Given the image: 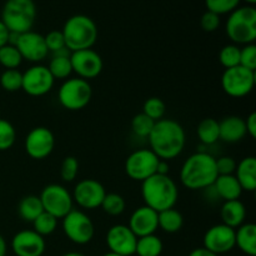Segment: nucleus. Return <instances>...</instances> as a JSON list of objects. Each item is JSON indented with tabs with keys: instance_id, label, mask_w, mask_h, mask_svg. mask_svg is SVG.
<instances>
[{
	"instance_id": "nucleus-1",
	"label": "nucleus",
	"mask_w": 256,
	"mask_h": 256,
	"mask_svg": "<svg viewBox=\"0 0 256 256\" xmlns=\"http://www.w3.org/2000/svg\"><path fill=\"white\" fill-rule=\"evenodd\" d=\"M150 150L162 160H172L179 156L185 148V130L178 122L160 119L155 122L149 136Z\"/></svg>"
},
{
	"instance_id": "nucleus-2",
	"label": "nucleus",
	"mask_w": 256,
	"mask_h": 256,
	"mask_svg": "<svg viewBox=\"0 0 256 256\" xmlns=\"http://www.w3.org/2000/svg\"><path fill=\"white\" fill-rule=\"evenodd\" d=\"M218 175L216 159L204 152L190 155L180 170L182 184L190 190L209 189Z\"/></svg>"
},
{
	"instance_id": "nucleus-3",
	"label": "nucleus",
	"mask_w": 256,
	"mask_h": 256,
	"mask_svg": "<svg viewBox=\"0 0 256 256\" xmlns=\"http://www.w3.org/2000/svg\"><path fill=\"white\" fill-rule=\"evenodd\" d=\"M142 196L146 206L160 212L175 206L179 190L169 175L155 174L142 182Z\"/></svg>"
},
{
	"instance_id": "nucleus-4",
	"label": "nucleus",
	"mask_w": 256,
	"mask_h": 256,
	"mask_svg": "<svg viewBox=\"0 0 256 256\" xmlns=\"http://www.w3.org/2000/svg\"><path fill=\"white\" fill-rule=\"evenodd\" d=\"M65 46L70 52L92 49L98 39V28L92 18L76 14L65 22L62 30Z\"/></svg>"
},
{
	"instance_id": "nucleus-5",
	"label": "nucleus",
	"mask_w": 256,
	"mask_h": 256,
	"mask_svg": "<svg viewBox=\"0 0 256 256\" xmlns=\"http://www.w3.org/2000/svg\"><path fill=\"white\" fill-rule=\"evenodd\" d=\"M36 19V6L32 0H6L2 10V22L10 32H30Z\"/></svg>"
},
{
	"instance_id": "nucleus-6",
	"label": "nucleus",
	"mask_w": 256,
	"mask_h": 256,
	"mask_svg": "<svg viewBox=\"0 0 256 256\" xmlns=\"http://www.w3.org/2000/svg\"><path fill=\"white\" fill-rule=\"evenodd\" d=\"M226 34L235 44H254L256 39V9L252 5L236 8L226 22Z\"/></svg>"
},
{
	"instance_id": "nucleus-7",
	"label": "nucleus",
	"mask_w": 256,
	"mask_h": 256,
	"mask_svg": "<svg viewBox=\"0 0 256 256\" xmlns=\"http://www.w3.org/2000/svg\"><path fill=\"white\" fill-rule=\"evenodd\" d=\"M92 96V90L88 80L80 78H72L65 80L59 88L58 98L65 109L76 112L82 110L90 102Z\"/></svg>"
},
{
	"instance_id": "nucleus-8",
	"label": "nucleus",
	"mask_w": 256,
	"mask_h": 256,
	"mask_svg": "<svg viewBox=\"0 0 256 256\" xmlns=\"http://www.w3.org/2000/svg\"><path fill=\"white\" fill-rule=\"evenodd\" d=\"M42 209L56 219H62L72 210V195L62 185L50 184L40 194Z\"/></svg>"
},
{
	"instance_id": "nucleus-9",
	"label": "nucleus",
	"mask_w": 256,
	"mask_h": 256,
	"mask_svg": "<svg viewBox=\"0 0 256 256\" xmlns=\"http://www.w3.org/2000/svg\"><path fill=\"white\" fill-rule=\"evenodd\" d=\"M255 80V72L238 65L222 72V88L229 96L242 98L252 92Z\"/></svg>"
},
{
	"instance_id": "nucleus-10",
	"label": "nucleus",
	"mask_w": 256,
	"mask_h": 256,
	"mask_svg": "<svg viewBox=\"0 0 256 256\" xmlns=\"http://www.w3.org/2000/svg\"><path fill=\"white\" fill-rule=\"evenodd\" d=\"M62 232L72 242L85 245L94 238L95 226L85 212L72 209L66 216L62 218Z\"/></svg>"
},
{
	"instance_id": "nucleus-11",
	"label": "nucleus",
	"mask_w": 256,
	"mask_h": 256,
	"mask_svg": "<svg viewBox=\"0 0 256 256\" xmlns=\"http://www.w3.org/2000/svg\"><path fill=\"white\" fill-rule=\"evenodd\" d=\"M159 160L150 149L135 150L125 162V172L132 180L142 182L156 174Z\"/></svg>"
},
{
	"instance_id": "nucleus-12",
	"label": "nucleus",
	"mask_w": 256,
	"mask_h": 256,
	"mask_svg": "<svg viewBox=\"0 0 256 256\" xmlns=\"http://www.w3.org/2000/svg\"><path fill=\"white\" fill-rule=\"evenodd\" d=\"M54 82L48 66L34 65L22 74V89L30 96H42L52 89Z\"/></svg>"
},
{
	"instance_id": "nucleus-13",
	"label": "nucleus",
	"mask_w": 256,
	"mask_h": 256,
	"mask_svg": "<svg viewBox=\"0 0 256 256\" xmlns=\"http://www.w3.org/2000/svg\"><path fill=\"white\" fill-rule=\"evenodd\" d=\"M55 146L54 134L45 126L34 128L25 139V150L30 158L42 160L49 156Z\"/></svg>"
},
{
	"instance_id": "nucleus-14",
	"label": "nucleus",
	"mask_w": 256,
	"mask_h": 256,
	"mask_svg": "<svg viewBox=\"0 0 256 256\" xmlns=\"http://www.w3.org/2000/svg\"><path fill=\"white\" fill-rule=\"evenodd\" d=\"M72 72H76L80 79H94L102 70V59L95 50L85 49L72 52L70 55Z\"/></svg>"
},
{
	"instance_id": "nucleus-15",
	"label": "nucleus",
	"mask_w": 256,
	"mask_h": 256,
	"mask_svg": "<svg viewBox=\"0 0 256 256\" xmlns=\"http://www.w3.org/2000/svg\"><path fill=\"white\" fill-rule=\"evenodd\" d=\"M106 192L99 182L94 179L82 180L74 188L72 200L82 209L92 210L102 206Z\"/></svg>"
},
{
	"instance_id": "nucleus-16",
	"label": "nucleus",
	"mask_w": 256,
	"mask_h": 256,
	"mask_svg": "<svg viewBox=\"0 0 256 256\" xmlns=\"http://www.w3.org/2000/svg\"><path fill=\"white\" fill-rule=\"evenodd\" d=\"M136 242L138 238L128 225L116 224L106 232V245L110 252L114 254L122 256L134 255Z\"/></svg>"
},
{
	"instance_id": "nucleus-17",
	"label": "nucleus",
	"mask_w": 256,
	"mask_h": 256,
	"mask_svg": "<svg viewBox=\"0 0 256 256\" xmlns=\"http://www.w3.org/2000/svg\"><path fill=\"white\" fill-rule=\"evenodd\" d=\"M204 246L209 252L220 255L232 252L235 248V229L224 224L210 228L204 235Z\"/></svg>"
},
{
	"instance_id": "nucleus-18",
	"label": "nucleus",
	"mask_w": 256,
	"mask_h": 256,
	"mask_svg": "<svg viewBox=\"0 0 256 256\" xmlns=\"http://www.w3.org/2000/svg\"><path fill=\"white\" fill-rule=\"evenodd\" d=\"M15 46L22 54V59H26L28 62H40L49 54L44 36L32 30L19 34Z\"/></svg>"
},
{
	"instance_id": "nucleus-19",
	"label": "nucleus",
	"mask_w": 256,
	"mask_h": 256,
	"mask_svg": "<svg viewBox=\"0 0 256 256\" xmlns=\"http://www.w3.org/2000/svg\"><path fill=\"white\" fill-rule=\"evenodd\" d=\"M45 249L44 238L34 230H22L12 239V250L16 256H42Z\"/></svg>"
},
{
	"instance_id": "nucleus-20",
	"label": "nucleus",
	"mask_w": 256,
	"mask_h": 256,
	"mask_svg": "<svg viewBox=\"0 0 256 256\" xmlns=\"http://www.w3.org/2000/svg\"><path fill=\"white\" fill-rule=\"evenodd\" d=\"M136 238L148 236L155 234L159 225H158V212L144 205L135 210L129 220V225Z\"/></svg>"
},
{
	"instance_id": "nucleus-21",
	"label": "nucleus",
	"mask_w": 256,
	"mask_h": 256,
	"mask_svg": "<svg viewBox=\"0 0 256 256\" xmlns=\"http://www.w3.org/2000/svg\"><path fill=\"white\" fill-rule=\"evenodd\" d=\"M246 135L245 120L240 116H226L219 122V139L225 142H238Z\"/></svg>"
},
{
	"instance_id": "nucleus-22",
	"label": "nucleus",
	"mask_w": 256,
	"mask_h": 256,
	"mask_svg": "<svg viewBox=\"0 0 256 256\" xmlns=\"http://www.w3.org/2000/svg\"><path fill=\"white\" fill-rule=\"evenodd\" d=\"M220 216H222V224L232 229H238L244 224L245 218H246V209L239 199L229 200L222 204Z\"/></svg>"
},
{
	"instance_id": "nucleus-23",
	"label": "nucleus",
	"mask_w": 256,
	"mask_h": 256,
	"mask_svg": "<svg viewBox=\"0 0 256 256\" xmlns=\"http://www.w3.org/2000/svg\"><path fill=\"white\" fill-rule=\"evenodd\" d=\"M235 178L240 186L245 192H255L256 189V159L254 156H246L236 165Z\"/></svg>"
},
{
	"instance_id": "nucleus-24",
	"label": "nucleus",
	"mask_w": 256,
	"mask_h": 256,
	"mask_svg": "<svg viewBox=\"0 0 256 256\" xmlns=\"http://www.w3.org/2000/svg\"><path fill=\"white\" fill-rule=\"evenodd\" d=\"M215 192L224 202L238 200L242 195V189L235 175H218L216 180L212 184Z\"/></svg>"
},
{
	"instance_id": "nucleus-25",
	"label": "nucleus",
	"mask_w": 256,
	"mask_h": 256,
	"mask_svg": "<svg viewBox=\"0 0 256 256\" xmlns=\"http://www.w3.org/2000/svg\"><path fill=\"white\" fill-rule=\"evenodd\" d=\"M235 246L239 248L244 254L256 255V225L246 222L235 230Z\"/></svg>"
},
{
	"instance_id": "nucleus-26",
	"label": "nucleus",
	"mask_w": 256,
	"mask_h": 256,
	"mask_svg": "<svg viewBox=\"0 0 256 256\" xmlns=\"http://www.w3.org/2000/svg\"><path fill=\"white\" fill-rule=\"evenodd\" d=\"M182 224H184V218L174 208L158 212V225L165 232L174 234L182 229Z\"/></svg>"
},
{
	"instance_id": "nucleus-27",
	"label": "nucleus",
	"mask_w": 256,
	"mask_h": 256,
	"mask_svg": "<svg viewBox=\"0 0 256 256\" xmlns=\"http://www.w3.org/2000/svg\"><path fill=\"white\" fill-rule=\"evenodd\" d=\"M42 212H44V209L39 196L28 195L22 198L19 204V215L24 222H32Z\"/></svg>"
},
{
	"instance_id": "nucleus-28",
	"label": "nucleus",
	"mask_w": 256,
	"mask_h": 256,
	"mask_svg": "<svg viewBox=\"0 0 256 256\" xmlns=\"http://www.w3.org/2000/svg\"><path fill=\"white\" fill-rule=\"evenodd\" d=\"M162 239L155 234L148 235V236L138 238L135 254L138 256H160L162 252Z\"/></svg>"
},
{
	"instance_id": "nucleus-29",
	"label": "nucleus",
	"mask_w": 256,
	"mask_h": 256,
	"mask_svg": "<svg viewBox=\"0 0 256 256\" xmlns=\"http://www.w3.org/2000/svg\"><path fill=\"white\" fill-rule=\"evenodd\" d=\"M196 132L204 145L215 144L219 140V122L212 118H206L199 122Z\"/></svg>"
},
{
	"instance_id": "nucleus-30",
	"label": "nucleus",
	"mask_w": 256,
	"mask_h": 256,
	"mask_svg": "<svg viewBox=\"0 0 256 256\" xmlns=\"http://www.w3.org/2000/svg\"><path fill=\"white\" fill-rule=\"evenodd\" d=\"M50 74L52 75L54 79H66L70 76L72 72V62H70V56H64V55H58V56H52L50 60V64L48 66Z\"/></svg>"
},
{
	"instance_id": "nucleus-31",
	"label": "nucleus",
	"mask_w": 256,
	"mask_h": 256,
	"mask_svg": "<svg viewBox=\"0 0 256 256\" xmlns=\"http://www.w3.org/2000/svg\"><path fill=\"white\" fill-rule=\"evenodd\" d=\"M22 62V54L16 49V46L6 44L0 48V64L5 69H18Z\"/></svg>"
},
{
	"instance_id": "nucleus-32",
	"label": "nucleus",
	"mask_w": 256,
	"mask_h": 256,
	"mask_svg": "<svg viewBox=\"0 0 256 256\" xmlns=\"http://www.w3.org/2000/svg\"><path fill=\"white\" fill-rule=\"evenodd\" d=\"M102 208L106 214L112 215V216H118L125 212L126 202L122 195L116 194V192H110V194L105 195L102 202Z\"/></svg>"
},
{
	"instance_id": "nucleus-33",
	"label": "nucleus",
	"mask_w": 256,
	"mask_h": 256,
	"mask_svg": "<svg viewBox=\"0 0 256 256\" xmlns=\"http://www.w3.org/2000/svg\"><path fill=\"white\" fill-rule=\"evenodd\" d=\"M0 85L5 92H18L22 86V74L18 69L4 70L0 76Z\"/></svg>"
},
{
	"instance_id": "nucleus-34",
	"label": "nucleus",
	"mask_w": 256,
	"mask_h": 256,
	"mask_svg": "<svg viewBox=\"0 0 256 256\" xmlns=\"http://www.w3.org/2000/svg\"><path fill=\"white\" fill-rule=\"evenodd\" d=\"M32 225H34V232L44 238L52 234L56 230L58 219L55 216H52V215L44 212L32 222Z\"/></svg>"
},
{
	"instance_id": "nucleus-35",
	"label": "nucleus",
	"mask_w": 256,
	"mask_h": 256,
	"mask_svg": "<svg viewBox=\"0 0 256 256\" xmlns=\"http://www.w3.org/2000/svg\"><path fill=\"white\" fill-rule=\"evenodd\" d=\"M165 112H166V105L160 98H149L142 106V114L149 116L154 122L162 119Z\"/></svg>"
},
{
	"instance_id": "nucleus-36",
	"label": "nucleus",
	"mask_w": 256,
	"mask_h": 256,
	"mask_svg": "<svg viewBox=\"0 0 256 256\" xmlns=\"http://www.w3.org/2000/svg\"><path fill=\"white\" fill-rule=\"evenodd\" d=\"M219 60L225 69L240 65V48L235 44L225 45L219 54Z\"/></svg>"
},
{
	"instance_id": "nucleus-37",
	"label": "nucleus",
	"mask_w": 256,
	"mask_h": 256,
	"mask_svg": "<svg viewBox=\"0 0 256 256\" xmlns=\"http://www.w3.org/2000/svg\"><path fill=\"white\" fill-rule=\"evenodd\" d=\"M155 122L146 116L145 114H138L132 118V129L135 135L140 138H148L152 132V128H154Z\"/></svg>"
},
{
	"instance_id": "nucleus-38",
	"label": "nucleus",
	"mask_w": 256,
	"mask_h": 256,
	"mask_svg": "<svg viewBox=\"0 0 256 256\" xmlns=\"http://www.w3.org/2000/svg\"><path fill=\"white\" fill-rule=\"evenodd\" d=\"M242 0H205V5L208 8V12H212L216 15L230 14L234 12Z\"/></svg>"
},
{
	"instance_id": "nucleus-39",
	"label": "nucleus",
	"mask_w": 256,
	"mask_h": 256,
	"mask_svg": "<svg viewBox=\"0 0 256 256\" xmlns=\"http://www.w3.org/2000/svg\"><path fill=\"white\" fill-rule=\"evenodd\" d=\"M16 139V132L12 122L0 119V152L9 150Z\"/></svg>"
},
{
	"instance_id": "nucleus-40",
	"label": "nucleus",
	"mask_w": 256,
	"mask_h": 256,
	"mask_svg": "<svg viewBox=\"0 0 256 256\" xmlns=\"http://www.w3.org/2000/svg\"><path fill=\"white\" fill-rule=\"evenodd\" d=\"M78 172H79V162H78L76 158L66 156L62 160V168H60V175H62V179L64 182H74L75 178L78 176Z\"/></svg>"
},
{
	"instance_id": "nucleus-41",
	"label": "nucleus",
	"mask_w": 256,
	"mask_h": 256,
	"mask_svg": "<svg viewBox=\"0 0 256 256\" xmlns=\"http://www.w3.org/2000/svg\"><path fill=\"white\" fill-rule=\"evenodd\" d=\"M240 65L255 72L256 69V45L248 44L240 48Z\"/></svg>"
},
{
	"instance_id": "nucleus-42",
	"label": "nucleus",
	"mask_w": 256,
	"mask_h": 256,
	"mask_svg": "<svg viewBox=\"0 0 256 256\" xmlns=\"http://www.w3.org/2000/svg\"><path fill=\"white\" fill-rule=\"evenodd\" d=\"M45 44H46L48 52H55L60 49H64L65 46V40L64 35L60 30H52V32H48L46 36H44Z\"/></svg>"
},
{
	"instance_id": "nucleus-43",
	"label": "nucleus",
	"mask_w": 256,
	"mask_h": 256,
	"mask_svg": "<svg viewBox=\"0 0 256 256\" xmlns=\"http://www.w3.org/2000/svg\"><path fill=\"white\" fill-rule=\"evenodd\" d=\"M236 162L232 156H222L216 160V170L219 175H234Z\"/></svg>"
},
{
	"instance_id": "nucleus-44",
	"label": "nucleus",
	"mask_w": 256,
	"mask_h": 256,
	"mask_svg": "<svg viewBox=\"0 0 256 256\" xmlns=\"http://www.w3.org/2000/svg\"><path fill=\"white\" fill-rule=\"evenodd\" d=\"M200 25H202V30H205V32H215L220 26V16L212 12H205L202 14V20H200Z\"/></svg>"
},
{
	"instance_id": "nucleus-45",
	"label": "nucleus",
	"mask_w": 256,
	"mask_h": 256,
	"mask_svg": "<svg viewBox=\"0 0 256 256\" xmlns=\"http://www.w3.org/2000/svg\"><path fill=\"white\" fill-rule=\"evenodd\" d=\"M245 128H246V134L254 139L256 138V112H252L245 120Z\"/></svg>"
},
{
	"instance_id": "nucleus-46",
	"label": "nucleus",
	"mask_w": 256,
	"mask_h": 256,
	"mask_svg": "<svg viewBox=\"0 0 256 256\" xmlns=\"http://www.w3.org/2000/svg\"><path fill=\"white\" fill-rule=\"evenodd\" d=\"M9 35L10 32L8 30V28L5 26L4 22L0 20V48L8 44V42H9Z\"/></svg>"
},
{
	"instance_id": "nucleus-47",
	"label": "nucleus",
	"mask_w": 256,
	"mask_h": 256,
	"mask_svg": "<svg viewBox=\"0 0 256 256\" xmlns=\"http://www.w3.org/2000/svg\"><path fill=\"white\" fill-rule=\"evenodd\" d=\"M189 256H219L214 252H209L205 248H198V249H194L192 252H190Z\"/></svg>"
},
{
	"instance_id": "nucleus-48",
	"label": "nucleus",
	"mask_w": 256,
	"mask_h": 256,
	"mask_svg": "<svg viewBox=\"0 0 256 256\" xmlns=\"http://www.w3.org/2000/svg\"><path fill=\"white\" fill-rule=\"evenodd\" d=\"M169 172V164H168L166 160H159V164L156 168V174L159 175H168Z\"/></svg>"
},
{
	"instance_id": "nucleus-49",
	"label": "nucleus",
	"mask_w": 256,
	"mask_h": 256,
	"mask_svg": "<svg viewBox=\"0 0 256 256\" xmlns=\"http://www.w3.org/2000/svg\"><path fill=\"white\" fill-rule=\"evenodd\" d=\"M6 242L2 238V235L0 234V256H6Z\"/></svg>"
},
{
	"instance_id": "nucleus-50",
	"label": "nucleus",
	"mask_w": 256,
	"mask_h": 256,
	"mask_svg": "<svg viewBox=\"0 0 256 256\" xmlns=\"http://www.w3.org/2000/svg\"><path fill=\"white\" fill-rule=\"evenodd\" d=\"M62 256H85V255H84V254H82V252H66V254H64Z\"/></svg>"
},
{
	"instance_id": "nucleus-51",
	"label": "nucleus",
	"mask_w": 256,
	"mask_h": 256,
	"mask_svg": "<svg viewBox=\"0 0 256 256\" xmlns=\"http://www.w3.org/2000/svg\"><path fill=\"white\" fill-rule=\"evenodd\" d=\"M102 256H122V255H118V254H114V252H106V254H104Z\"/></svg>"
},
{
	"instance_id": "nucleus-52",
	"label": "nucleus",
	"mask_w": 256,
	"mask_h": 256,
	"mask_svg": "<svg viewBox=\"0 0 256 256\" xmlns=\"http://www.w3.org/2000/svg\"><path fill=\"white\" fill-rule=\"evenodd\" d=\"M244 2H246L248 4H250L252 6V5H254L255 2H256V0H244Z\"/></svg>"
}]
</instances>
